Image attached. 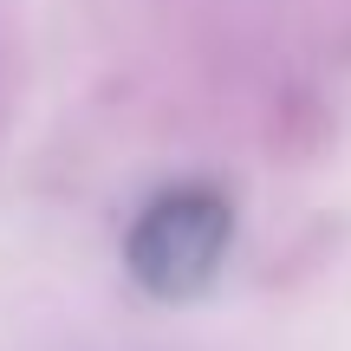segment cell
<instances>
[{
	"instance_id": "cell-1",
	"label": "cell",
	"mask_w": 351,
	"mask_h": 351,
	"mask_svg": "<svg viewBox=\"0 0 351 351\" xmlns=\"http://www.w3.org/2000/svg\"><path fill=\"white\" fill-rule=\"evenodd\" d=\"M228 241H234V208H228L221 189H208V182L163 189V195L130 221L124 267L156 300H189V293H202L221 274Z\"/></svg>"
}]
</instances>
